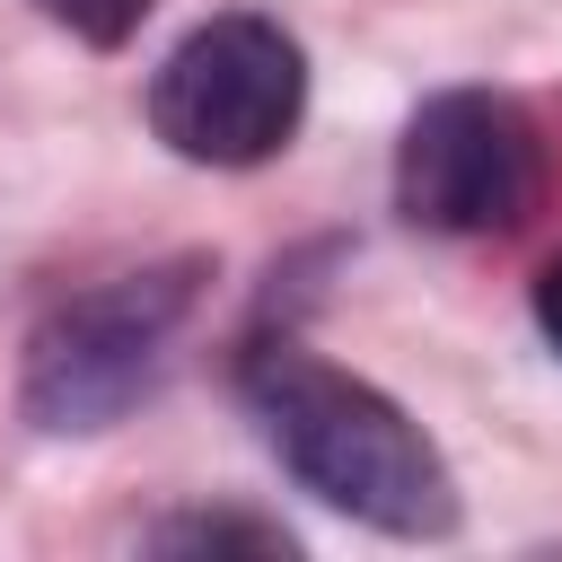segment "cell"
Listing matches in <instances>:
<instances>
[{"mask_svg": "<svg viewBox=\"0 0 562 562\" xmlns=\"http://www.w3.org/2000/svg\"><path fill=\"white\" fill-rule=\"evenodd\" d=\"M237 395L263 430V448L281 457V474L299 492H316L325 509L378 527V536H457L465 501L448 457L422 439V422L378 395L369 378L316 360L307 342H255L237 360Z\"/></svg>", "mask_w": 562, "mask_h": 562, "instance_id": "1", "label": "cell"}, {"mask_svg": "<svg viewBox=\"0 0 562 562\" xmlns=\"http://www.w3.org/2000/svg\"><path fill=\"white\" fill-rule=\"evenodd\" d=\"M211 281V255H167L140 272H114L79 299H61L35 334H26V369H18V413L44 439H88L114 430L167 369L193 299Z\"/></svg>", "mask_w": 562, "mask_h": 562, "instance_id": "2", "label": "cell"}, {"mask_svg": "<svg viewBox=\"0 0 562 562\" xmlns=\"http://www.w3.org/2000/svg\"><path fill=\"white\" fill-rule=\"evenodd\" d=\"M307 114V53L263 9L202 18L149 70V132L184 167H263L299 140Z\"/></svg>", "mask_w": 562, "mask_h": 562, "instance_id": "3", "label": "cell"}, {"mask_svg": "<svg viewBox=\"0 0 562 562\" xmlns=\"http://www.w3.org/2000/svg\"><path fill=\"white\" fill-rule=\"evenodd\" d=\"M544 202V132L509 88H439L395 140V211L422 237H509Z\"/></svg>", "mask_w": 562, "mask_h": 562, "instance_id": "4", "label": "cell"}, {"mask_svg": "<svg viewBox=\"0 0 562 562\" xmlns=\"http://www.w3.org/2000/svg\"><path fill=\"white\" fill-rule=\"evenodd\" d=\"M149 544H158V553H263V562L299 553L272 518H246V509H184V518H158Z\"/></svg>", "mask_w": 562, "mask_h": 562, "instance_id": "5", "label": "cell"}, {"mask_svg": "<svg viewBox=\"0 0 562 562\" xmlns=\"http://www.w3.org/2000/svg\"><path fill=\"white\" fill-rule=\"evenodd\" d=\"M35 18H53L61 35H79V44H97V53H123L140 26H149V9L158 0H26Z\"/></svg>", "mask_w": 562, "mask_h": 562, "instance_id": "6", "label": "cell"}, {"mask_svg": "<svg viewBox=\"0 0 562 562\" xmlns=\"http://www.w3.org/2000/svg\"><path fill=\"white\" fill-rule=\"evenodd\" d=\"M536 334H544V342L562 351V255H553V263L536 272Z\"/></svg>", "mask_w": 562, "mask_h": 562, "instance_id": "7", "label": "cell"}]
</instances>
